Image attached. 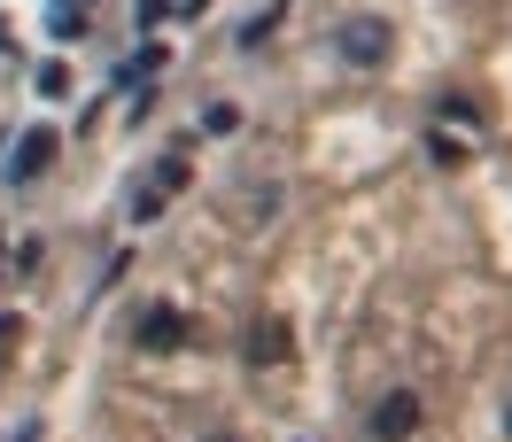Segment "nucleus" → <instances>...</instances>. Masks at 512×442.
Segmentation results:
<instances>
[{
	"instance_id": "1",
	"label": "nucleus",
	"mask_w": 512,
	"mask_h": 442,
	"mask_svg": "<svg viewBox=\"0 0 512 442\" xmlns=\"http://www.w3.org/2000/svg\"><path fill=\"white\" fill-rule=\"evenodd\" d=\"M388 47H396L388 16H342V24H334V55H342L350 70H381Z\"/></svg>"
},
{
	"instance_id": "2",
	"label": "nucleus",
	"mask_w": 512,
	"mask_h": 442,
	"mask_svg": "<svg viewBox=\"0 0 512 442\" xmlns=\"http://www.w3.org/2000/svg\"><path fill=\"white\" fill-rule=\"evenodd\" d=\"M194 342V318L179 303H148V311L132 318V349H148V357H171V349Z\"/></svg>"
},
{
	"instance_id": "3",
	"label": "nucleus",
	"mask_w": 512,
	"mask_h": 442,
	"mask_svg": "<svg viewBox=\"0 0 512 442\" xmlns=\"http://www.w3.org/2000/svg\"><path fill=\"white\" fill-rule=\"evenodd\" d=\"M419 419H427V411H419L412 388H388L381 404L365 411V435H373V442H412V435H419Z\"/></svg>"
},
{
	"instance_id": "4",
	"label": "nucleus",
	"mask_w": 512,
	"mask_h": 442,
	"mask_svg": "<svg viewBox=\"0 0 512 442\" xmlns=\"http://www.w3.org/2000/svg\"><path fill=\"white\" fill-rule=\"evenodd\" d=\"M55 148H63V132H47V125H32V132H24V140H16V156L0 163V179H8V187H32L39 171H47V163H55Z\"/></svg>"
},
{
	"instance_id": "5",
	"label": "nucleus",
	"mask_w": 512,
	"mask_h": 442,
	"mask_svg": "<svg viewBox=\"0 0 512 442\" xmlns=\"http://www.w3.org/2000/svg\"><path fill=\"white\" fill-rule=\"evenodd\" d=\"M288 349H295L288 318H256L249 334H241V357H249V365H288Z\"/></svg>"
},
{
	"instance_id": "6",
	"label": "nucleus",
	"mask_w": 512,
	"mask_h": 442,
	"mask_svg": "<svg viewBox=\"0 0 512 442\" xmlns=\"http://www.w3.org/2000/svg\"><path fill=\"white\" fill-rule=\"evenodd\" d=\"M163 202H171V194H163L156 179H140V187H125V218L148 225V218H163Z\"/></svg>"
},
{
	"instance_id": "7",
	"label": "nucleus",
	"mask_w": 512,
	"mask_h": 442,
	"mask_svg": "<svg viewBox=\"0 0 512 442\" xmlns=\"http://www.w3.org/2000/svg\"><path fill=\"white\" fill-rule=\"evenodd\" d=\"M47 32H55V39H78V32H86V0H55Z\"/></svg>"
},
{
	"instance_id": "8",
	"label": "nucleus",
	"mask_w": 512,
	"mask_h": 442,
	"mask_svg": "<svg viewBox=\"0 0 512 442\" xmlns=\"http://www.w3.org/2000/svg\"><path fill=\"white\" fill-rule=\"evenodd\" d=\"M202 132H210V140H233V132H241V109H233V101H210V109H202Z\"/></svg>"
},
{
	"instance_id": "9",
	"label": "nucleus",
	"mask_w": 512,
	"mask_h": 442,
	"mask_svg": "<svg viewBox=\"0 0 512 442\" xmlns=\"http://www.w3.org/2000/svg\"><path fill=\"white\" fill-rule=\"evenodd\" d=\"M148 179H156L163 194H179V187H187V156H163L156 171H148Z\"/></svg>"
},
{
	"instance_id": "10",
	"label": "nucleus",
	"mask_w": 512,
	"mask_h": 442,
	"mask_svg": "<svg viewBox=\"0 0 512 442\" xmlns=\"http://www.w3.org/2000/svg\"><path fill=\"white\" fill-rule=\"evenodd\" d=\"M272 32H280V8H272V16H256V24H241V47H264Z\"/></svg>"
},
{
	"instance_id": "11",
	"label": "nucleus",
	"mask_w": 512,
	"mask_h": 442,
	"mask_svg": "<svg viewBox=\"0 0 512 442\" xmlns=\"http://www.w3.org/2000/svg\"><path fill=\"white\" fill-rule=\"evenodd\" d=\"M156 70H163V47H140V55L125 63V78H156Z\"/></svg>"
},
{
	"instance_id": "12",
	"label": "nucleus",
	"mask_w": 512,
	"mask_h": 442,
	"mask_svg": "<svg viewBox=\"0 0 512 442\" xmlns=\"http://www.w3.org/2000/svg\"><path fill=\"white\" fill-rule=\"evenodd\" d=\"M202 442H241V435H225V427H218V435H202Z\"/></svg>"
},
{
	"instance_id": "13",
	"label": "nucleus",
	"mask_w": 512,
	"mask_h": 442,
	"mask_svg": "<svg viewBox=\"0 0 512 442\" xmlns=\"http://www.w3.org/2000/svg\"><path fill=\"white\" fill-rule=\"evenodd\" d=\"M505 442H512V404H505Z\"/></svg>"
}]
</instances>
